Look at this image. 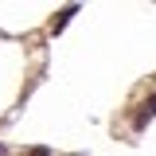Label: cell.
<instances>
[{
  "instance_id": "1",
  "label": "cell",
  "mask_w": 156,
  "mask_h": 156,
  "mask_svg": "<svg viewBox=\"0 0 156 156\" xmlns=\"http://www.w3.org/2000/svg\"><path fill=\"white\" fill-rule=\"evenodd\" d=\"M70 16H78V4H70V8H62V12H58L55 20H51V31H55V35H58V31H62V27L70 23Z\"/></svg>"
},
{
  "instance_id": "2",
  "label": "cell",
  "mask_w": 156,
  "mask_h": 156,
  "mask_svg": "<svg viewBox=\"0 0 156 156\" xmlns=\"http://www.w3.org/2000/svg\"><path fill=\"white\" fill-rule=\"evenodd\" d=\"M152 117H156V94H152V101H144V105H140V113H136V129H144Z\"/></svg>"
}]
</instances>
